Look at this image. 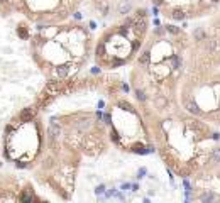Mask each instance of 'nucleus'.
<instances>
[{"label":"nucleus","instance_id":"obj_14","mask_svg":"<svg viewBox=\"0 0 220 203\" xmlns=\"http://www.w3.org/2000/svg\"><path fill=\"white\" fill-rule=\"evenodd\" d=\"M144 174H146V168H142V169H139V178H142Z\"/></svg>","mask_w":220,"mask_h":203},{"label":"nucleus","instance_id":"obj_16","mask_svg":"<svg viewBox=\"0 0 220 203\" xmlns=\"http://www.w3.org/2000/svg\"><path fill=\"white\" fill-rule=\"evenodd\" d=\"M129 188H130V185H129V183H125V185L122 186V190H129Z\"/></svg>","mask_w":220,"mask_h":203},{"label":"nucleus","instance_id":"obj_11","mask_svg":"<svg viewBox=\"0 0 220 203\" xmlns=\"http://www.w3.org/2000/svg\"><path fill=\"white\" fill-rule=\"evenodd\" d=\"M17 34L20 37H27V29H24V25H20V27L17 29Z\"/></svg>","mask_w":220,"mask_h":203},{"label":"nucleus","instance_id":"obj_4","mask_svg":"<svg viewBox=\"0 0 220 203\" xmlns=\"http://www.w3.org/2000/svg\"><path fill=\"white\" fill-rule=\"evenodd\" d=\"M212 161L213 163H220V147H215L212 151Z\"/></svg>","mask_w":220,"mask_h":203},{"label":"nucleus","instance_id":"obj_7","mask_svg":"<svg viewBox=\"0 0 220 203\" xmlns=\"http://www.w3.org/2000/svg\"><path fill=\"white\" fill-rule=\"evenodd\" d=\"M166 31H169L171 34H180V29L176 25H166Z\"/></svg>","mask_w":220,"mask_h":203},{"label":"nucleus","instance_id":"obj_13","mask_svg":"<svg viewBox=\"0 0 220 203\" xmlns=\"http://www.w3.org/2000/svg\"><path fill=\"white\" fill-rule=\"evenodd\" d=\"M103 191H105V186H103V185L97 186V190H95V193H97V195H100V193H103Z\"/></svg>","mask_w":220,"mask_h":203},{"label":"nucleus","instance_id":"obj_1","mask_svg":"<svg viewBox=\"0 0 220 203\" xmlns=\"http://www.w3.org/2000/svg\"><path fill=\"white\" fill-rule=\"evenodd\" d=\"M149 59H151V54H149V51H144L142 54L139 56V65H142V66L149 65Z\"/></svg>","mask_w":220,"mask_h":203},{"label":"nucleus","instance_id":"obj_5","mask_svg":"<svg viewBox=\"0 0 220 203\" xmlns=\"http://www.w3.org/2000/svg\"><path fill=\"white\" fill-rule=\"evenodd\" d=\"M205 47H207V51H215L217 41H215V39H208V41L205 42Z\"/></svg>","mask_w":220,"mask_h":203},{"label":"nucleus","instance_id":"obj_8","mask_svg":"<svg viewBox=\"0 0 220 203\" xmlns=\"http://www.w3.org/2000/svg\"><path fill=\"white\" fill-rule=\"evenodd\" d=\"M136 95H137V100L139 102H146V93H144L142 90H137Z\"/></svg>","mask_w":220,"mask_h":203},{"label":"nucleus","instance_id":"obj_15","mask_svg":"<svg viewBox=\"0 0 220 203\" xmlns=\"http://www.w3.org/2000/svg\"><path fill=\"white\" fill-rule=\"evenodd\" d=\"M134 24V20H132V19H125V25H132Z\"/></svg>","mask_w":220,"mask_h":203},{"label":"nucleus","instance_id":"obj_9","mask_svg":"<svg viewBox=\"0 0 220 203\" xmlns=\"http://www.w3.org/2000/svg\"><path fill=\"white\" fill-rule=\"evenodd\" d=\"M129 9H130V7H129V4H125V2H124V4H122L120 7H119V12H120V14H127Z\"/></svg>","mask_w":220,"mask_h":203},{"label":"nucleus","instance_id":"obj_12","mask_svg":"<svg viewBox=\"0 0 220 203\" xmlns=\"http://www.w3.org/2000/svg\"><path fill=\"white\" fill-rule=\"evenodd\" d=\"M112 141H114L115 144H119V142H120V139H119V134H117V132H112Z\"/></svg>","mask_w":220,"mask_h":203},{"label":"nucleus","instance_id":"obj_6","mask_svg":"<svg viewBox=\"0 0 220 203\" xmlns=\"http://www.w3.org/2000/svg\"><path fill=\"white\" fill-rule=\"evenodd\" d=\"M205 39V32H203L202 29H198L196 32H195V41H203Z\"/></svg>","mask_w":220,"mask_h":203},{"label":"nucleus","instance_id":"obj_18","mask_svg":"<svg viewBox=\"0 0 220 203\" xmlns=\"http://www.w3.org/2000/svg\"><path fill=\"white\" fill-rule=\"evenodd\" d=\"M144 203H149V200H144Z\"/></svg>","mask_w":220,"mask_h":203},{"label":"nucleus","instance_id":"obj_10","mask_svg":"<svg viewBox=\"0 0 220 203\" xmlns=\"http://www.w3.org/2000/svg\"><path fill=\"white\" fill-rule=\"evenodd\" d=\"M171 63H173V68H180L181 66V59L178 58V56H174V58L171 59Z\"/></svg>","mask_w":220,"mask_h":203},{"label":"nucleus","instance_id":"obj_3","mask_svg":"<svg viewBox=\"0 0 220 203\" xmlns=\"http://www.w3.org/2000/svg\"><path fill=\"white\" fill-rule=\"evenodd\" d=\"M186 109H188V112L200 115V110H198V105H196V103H193V102H186Z\"/></svg>","mask_w":220,"mask_h":203},{"label":"nucleus","instance_id":"obj_17","mask_svg":"<svg viewBox=\"0 0 220 203\" xmlns=\"http://www.w3.org/2000/svg\"><path fill=\"white\" fill-rule=\"evenodd\" d=\"M210 2H213V4H217V2H220V0H210Z\"/></svg>","mask_w":220,"mask_h":203},{"label":"nucleus","instance_id":"obj_2","mask_svg":"<svg viewBox=\"0 0 220 203\" xmlns=\"http://www.w3.org/2000/svg\"><path fill=\"white\" fill-rule=\"evenodd\" d=\"M171 17L174 19V20H183V19L186 17V14H185L183 10H180V9H176V10H173Z\"/></svg>","mask_w":220,"mask_h":203}]
</instances>
